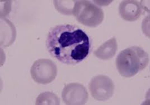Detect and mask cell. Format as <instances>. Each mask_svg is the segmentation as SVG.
<instances>
[{
  "mask_svg": "<svg viewBox=\"0 0 150 105\" xmlns=\"http://www.w3.org/2000/svg\"><path fill=\"white\" fill-rule=\"evenodd\" d=\"M45 43L50 56L67 65L83 61L88 56L91 46L88 34L79 27L71 24L51 28Z\"/></svg>",
  "mask_w": 150,
  "mask_h": 105,
  "instance_id": "1",
  "label": "cell"
},
{
  "mask_svg": "<svg viewBox=\"0 0 150 105\" xmlns=\"http://www.w3.org/2000/svg\"><path fill=\"white\" fill-rule=\"evenodd\" d=\"M149 62V56L144 50L133 46L121 51L116 59V67L122 76L129 78L146 68Z\"/></svg>",
  "mask_w": 150,
  "mask_h": 105,
  "instance_id": "2",
  "label": "cell"
},
{
  "mask_svg": "<svg viewBox=\"0 0 150 105\" xmlns=\"http://www.w3.org/2000/svg\"><path fill=\"white\" fill-rule=\"evenodd\" d=\"M72 15L79 23L90 27L99 26L104 18L102 8L91 1L86 0L76 1Z\"/></svg>",
  "mask_w": 150,
  "mask_h": 105,
  "instance_id": "3",
  "label": "cell"
},
{
  "mask_svg": "<svg viewBox=\"0 0 150 105\" xmlns=\"http://www.w3.org/2000/svg\"><path fill=\"white\" fill-rule=\"evenodd\" d=\"M58 69L56 64L48 59H40L31 66L30 73L33 80L41 85H47L55 80Z\"/></svg>",
  "mask_w": 150,
  "mask_h": 105,
  "instance_id": "4",
  "label": "cell"
},
{
  "mask_svg": "<svg viewBox=\"0 0 150 105\" xmlns=\"http://www.w3.org/2000/svg\"><path fill=\"white\" fill-rule=\"evenodd\" d=\"M114 89L112 80L104 75L94 77L89 83V90L92 97L100 101H105L112 98Z\"/></svg>",
  "mask_w": 150,
  "mask_h": 105,
  "instance_id": "5",
  "label": "cell"
},
{
  "mask_svg": "<svg viewBox=\"0 0 150 105\" xmlns=\"http://www.w3.org/2000/svg\"><path fill=\"white\" fill-rule=\"evenodd\" d=\"M62 97L66 105H85L88 102V93L85 87L81 84L71 83L64 87Z\"/></svg>",
  "mask_w": 150,
  "mask_h": 105,
  "instance_id": "6",
  "label": "cell"
},
{
  "mask_svg": "<svg viewBox=\"0 0 150 105\" xmlns=\"http://www.w3.org/2000/svg\"><path fill=\"white\" fill-rule=\"evenodd\" d=\"M144 9L141 1L127 0L121 2L119 13L122 18L127 21H135L140 18Z\"/></svg>",
  "mask_w": 150,
  "mask_h": 105,
  "instance_id": "7",
  "label": "cell"
},
{
  "mask_svg": "<svg viewBox=\"0 0 150 105\" xmlns=\"http://www.w3.org/2000/svg\"><path fill=\"white\" fill-rule=\"evenodd\" d=\"M118 50L117 39L113 37L103 44L94 51V55L101 60H109L113 58Z\"/></svg>",
  "mask_w": 150,
  "mask_h": 105,
  "instance_id": "8",
  "label": "cell"
},
{
  "mask_svg": "<svg viewBox=\"0 0 150 105\" xmlns=\"http://www.w3.org/2000/svg\"><path fill=\"white\" fill-rule=\"evenodd\" d=\"M37 105H60V99L54 93L50 92L40 93L36 100Z\"/></svg>",
  "mask_w": 150,
  "mask_h": 105,
  "instance_id": "9",
  "label": "cell"
},
{
  "mask_svg": "<svg viewBox=\"0 0 150 105\" xmlns=\"http://www.w3.org/2000/svg\"><path fill=\"white\" fill-rule=\"evenodd\" d=\"M76 1H54V5L57 10L63 15H73Z\"/></svg>",
  "mask_w": 150,
  "mask_h": 105,
  "instance_id": "10",
  "label": "cell"
}]
</instances>
